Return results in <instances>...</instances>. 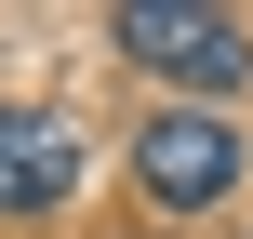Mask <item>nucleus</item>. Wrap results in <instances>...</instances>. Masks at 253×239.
Returning <instances> with one entry per match:
<instances>
[{
	"mask_svg": "<svg viewBox=\"0 0 253 239\" xmlns=\"http://www.w3.org/2000/svg\"><path fill=\"white\" fill-rule=\"evenodd\" d=\"M107 40H120L133 67L187 80V93H240V80H253V27H240V13H213V0H120Z\"/></svg>",
	"mask_w": 253,
	"mask_h": 239,
	"instance_id": "f257e3e1",
	"label": "nucleus"
},
{
	"mask_svg": "<svg viewBox=\"0 0 253 239\" xmlns=\"http://www.w3.org/2000/svg\"><path fill=\"white\" fill-rule=\"evenodd\" d=\"M67 186H80V120L0 106V213H53Z\"/></svg>",
	"mask_w": 253,
	"mask_h": 239,
	"instance_id": "7ed1b4c3",
	"label": "nucleus"
},
{
	"mask_svg": "<svg viewBox=\"0 0 253 239\" xmlns=\"http://www.w3.org/2000/svg\"><path fill=\"white\" fill-rule=\"evenodd\" d=\"M133 186H147L160 213H213V200L240 186V133H227L213 106H160V120L133 133Z\"/></svg>",
	"mask_w": 253,
	"mask_h": 239,
	"instance_id": "f03ea898",
	"label": "nucleus"
}]
</instances>
